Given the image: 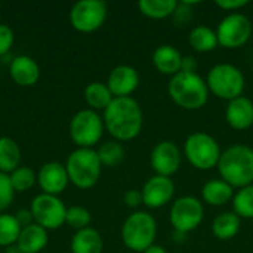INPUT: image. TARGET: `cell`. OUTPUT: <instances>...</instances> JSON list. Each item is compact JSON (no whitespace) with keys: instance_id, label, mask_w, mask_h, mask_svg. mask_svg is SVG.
Here are the masks:
<instances>
[{"instance_id":"obj_1","label":"cell","mask_w":253,"mask_h":253,"mask_svg":"<svg viewBox=\"0 0 253 253\" xmlns=\"http://www.w3.org/2000/svg\"><path fill=\"white\" fill-rule=\"evenodd\" d=\"M104 126L108 133L119 142L135 139L144 125L142 108L136 99L114 98L111 104L104 110Z\"/></svg>"},{"instance_id":"obj_2","label":"cell","mask_w":253,"mask_h":253,"mask_svg":"<svg viewBox=\"0 0 253 253\" xmlns=\"http://www.w3.org/2000/svg\"><path fill=\"white\" fill-rule=\"evenodd\" d=\"M221 179L233 188H243L253 184V148L236 144L222 151L218 162Z\"/></svg>"},{"instance_id":"obj_3","label":"cell","mask_w":253,"mask_h":253,"mask_svg":"<svg viewBox=\"0 0 253 253\" xmlns=\"http://www.w3.org/2000/svg\"><path fill=\"white\" fill-rule=\"evenodd\" d=\"M168 92L170 99L184 110H200L209 99L206 80L197 73L179 71L170 77Z\"/></svg>"},{"instance_id":"obj_4","label":"cell","mask_w":253,"mask_h":253,"mask_svg":"<svg viewBox=\"0 0 253 253\" xmlns=\"http://www.w3.org/2000/svg\"><path fill=\"white\" fill-rule=\"evenodd\" d=\"M65 169L73 185L82 190H87L96 185L99 181L102 165L95 150L77 148L68 156Z\"/></svg>"},{"instance_id":"obj_5","label":"cell","mask_w":253,"mask_h":253,"mask_svg":"<svg viewBox=\"0 0 253 253\" xmlns=\"http://www.w3.org/2000/svg\"><path fill=\"white\" fill-rule=\"evenodd\" d=\"M206 84L209 93H213L216 98L230 102L242 96L246 86V80L239 67L222 62L213 65L209 70L206 77Z\"/></svg>"},{"instance_id":"obj_6","label":"cell","mask_w":253,"mask_h":253,"mask_svg":"<svg viewBox=\"0 0 253 253\" xmlns=\"http://www.w3.org/2000/svg\"><path fill=\"white\" fill-rule=\"evenodd\" d=\"M157 236V222L153 215L147 212L130 213L122 227V240L132 252L144 253Z\"/></svg>"},{"instance_id":"obj_7","label":"cell","mask_w":253,"mask_h":253,"mask_svg":"<svg viewBox=\"0 0 253 253\" xmlns=\"http://www.w3.org/2000/svg\"><path fill=\"white\" fill-rule=\"evenodd\" d=\"M184 154L193 168L199 170H211L218 166L222 151L212 135L206 132H194L184 142Z\"/></svg>"},{"instance_id":"obj_8","label":"cell","mask_w":253,"mask_h":253,"mask_svg":"<svg viewBox=\"0 0 253 253\" xmlns=\"http://www.w3.org/2000/svg\"><path fill=\"white\" fill-rule=\"evenodd\" d=\"M104 129L102 117L90 108L80 110L70 122V136L79 148H92L98 144L102 138Z\"/></svg>"},{"instance_id":"obj_9","label":"cell","mask_w":253,"mask_h":253,"mask_svg":"<svg viewBox=\"0 0 253 253\" xmlns=\"http://www.w3.org/2000/svg\"><path fill=\"white\" fill-rule=\"evenodd\" d=\"M215 31L219 46L225 49H237L251 40L253 25L246 15L236 12L224 16Z\"/></svg>"},{"instance_id":"obj_10","label":"cell","mask_w":253,"mask_h":253,"mask_svg":"<svg viewBox=\"0 0 253 253\" xmlns=\"http://www.w3.org/2000/svg\"><path fill=\"white\" fill-rule=\"evenodd\" d=\"M205 218L203 203L193 196H184L176 199L172 203L169 219L176 231H182L185 234L199 228Z\"/></svg>"},{"instance_id":"obj_11","label":"cell","mask_w":253,"mask_h":253,"mask_svg":"<svg viewBox=\"0 0 253 253\" xmlns=\"http://www.w3.org/2000/svg\"><path fill=\"white\" fill-rule=\"evenodd\" d=\"M30 211L33 213L34 224L40 225L46 231L56 230L65 222L67 208L58 196L44 193L36 196L31 202Z\"/></svg>"},{"instance_id":"obj_12","label":"cell","mask_w":253,"mask_h":253,"mask_svg":"<svg viewBox=\"0 0 253 253\" xmlns=\"http://www.w3.org/2000/svg\"><path fill=\"white\" fill-rule=\"evenodd\" d=\"M107 19V4L101 0H80L70 10V22L80 33H93Z\"/></svg>"},{"instance_id":"obj_13","label":"cell","mask_w":253,"mask_h":253,"mask_svg":"<svg viewBox=\"0 0 253 253\" xmlns=\"http://www.w3.org/2000/svg\"><path fill=\"white\" fill-rule=\"evenodd\" d=\"M150 163L156 175L170 178L181 168L182 153L175 142L162 141L154 145L150 154Z\"/></svg>"},{"instance_id":"obj_14","label":"cell","mask_w":253,"mask_h":253,"mask_svg":"<svg viewBox=\"0 0 253 253\" xmlns=\"http://www.w3.org/2000/svg\"><path fill=\"white\" fill-rule=\"evenodd\" d=\"M142 203L148 209H159L166 206L175 194V184L172 178L154 175L144 184L142 190Z\"/></svg>"},{"instance_id":"obj_15","label":"cell","mask_w":253,"mask_h":253,"mask_svg":"<svg viewBox=\"0 0 253 253\" xmlns=\"http://www.w3.org/2000/svg\"><path fill=\"white\" fill-rule=\"evenodd\" d=\"M107 86L114 98H127L139 86V74L132 65H117L111 70Z\"/></svg>"},{"instance_id":"obj_16","label":"cell","mask_w":253,"mask_h":253,"mask_svg":"<svg viewBox=\"0 0 253 253\" xmlns=\"http://www.w3.org/2000/svg\"><path fill=\"white\" fill-rule=\"evenodd\" d=\"M37 182L44 194L58 196L67 188L70 178L64 165L58 162H49L40 168L37 173Z\"/></svg>"},{"instance_id":"obj_17","label":"cell","mask_w":253,"mask_h":253,"mask_svg":"<svg viewBox=\"0 0 253 253\" xmlns=\"http://www.w3.org/2000/svg\"><path fill=\"white\" fill-rule=\"evenodd\" d=\"M225 120L236 130H248L253 126V101L248 96H239L228 102Z\"/></svg>"},{"instance_id":"obj_18","label":"cell","mask_w":253,"mask_h":253,"mask_svg":"<svg viewBox=\"0 0 253 253\" xmlns=\"http://www.w3.org/2000/svg\"><path fill=\"white\" fill-rule=\"evenodd\" d=\"M10 79L22 87L34 86L40 77L39 64L28 55H19L12 59L9 68Z\"/></svg>"},{"instance_id":"obj_19","label":"cell","mask_w":253,"mask_h":253,"mask_svg":"<svg viewBox=\"0 0 253 253\" xmlns=\"http://www.w3.org/2000/svg\"><path fill=\"white\" fill-rule=\"evenodd\" d=\"M182 58L184 56L175 46L162 44L156 47V50L153 52V65L156 67L159 73L173 77L175 74L181 71Z\"/></svg>"},{"instance_id":"obj_20","label":"cell","mask_w":253,"mask_h":253,"mask_svg":"<svg viewBox=\"0 0 253 253\" xmlns=\"http://www.w3.org/2000/svg\"><path fill=\"white\" fill-rule=\"evenodd\" d=\"M15 245L22 253H40L47 245V231L37 224L24 227Z\"/></svg>"},{"instance_id":"obj_21","label":"cell","mask_w":253,"mask_h":253,"mask_svg":"<svg viewBox=\"0 0 253 253\" xmlns=\"http://www.w3.org/2000/svg\"><path fill=\"white\" fill-rule=\"evenodd\" d=\"M234 197V188L224 179L208 181L202 188V199L211 206H224Z\"/></svg>"},{"instance_id":"obj_22","label":"cell","mask_w":253,"mask_h":253,"mask_svg":"<svg viewBox=\"0 0 253 253\" xmlns=\"http://www.w3.org/2000/svg\"><path fill=\"white\" fill-rule=\"evenodd\" d=\"M102 237L92 227L77 231L71 240L73 253H102Z\"/></svg>"},{"instance_id":"obj_23","label":"cell","mask_w":253,"mask_h":253,"mask_svg":"<svg viewBox=\"0 0 253 253\" xmlns=\"http://www.w3.org/2000/svg\"><path fill=\"white\" fill-rule=\"evenodd\" d=\"M242 227V219L234 212H224L218 215L212 222V234L218 240H231L234 239Z\"/></svg>"},{"instance_id":"obj_24","label":"cell","mask_w":253,"mask_h":253,"mask_svg":"<svg viewBox=\"0 0 253 253\" xmlns=\"http://www.w3.org/2000/svg\"><path fill=\"white\" fill-rule=\"evenodd\" d=\"M21 166V148L9 136L0 138V172L12 173Z\"/></svg>"},{"instance_id":"obj_25","label":"cell","mask_w":253,"mask_h":253,"mask_svg":"<svg viewBox=\"0 0 253 253\" xmlns=\"http://www.w3.org/2000/svg\"><path fill=\"white\" fill-rule=\"evenodd\" d=\"M188 43L196 52H200V53L212 52L218 46L216 31L206 25H197L190 31Z\"/></svg>"},{"instance_id":"obj_26","label":"cell","mask_w":253,"mask_h":253,"mask_svg":"<svg viewBox=\"0 0 253 253\" xmlns=\"http://www.w3.org/2000/svg\"><path fill=\"white\" fill-rule=\"evenodd\" d=\"M179 1L176 0H141L138 7L150 19H165L175 13Z\"/></svg>"},{"instance_id":"obj_27","label":"cell","mask_w":253,"mask_h":253,"mask_svg":"<svg viewBox=\"0 0 253 253\" xmlns=\"http://www.w3.org/2000/svg\"><path fill=\"white\" fill-rule=\"evenodd\" d=\"M84 99L90 107V110L96 111V110H105L111 104L114 96L108 89L107 83L92 82L84 89Z\"/></svg>"},{"instance_id":"obj_28","label":"cell","mask_w":253,"mask_h":253,"mask_svg":"<svg viewBox=\"0 0 253 253\" xmlns=\"http://www.w3.org/2000/svg\"><path fill=\"white\" fill-rule=\"evenodd\" d=\"M233 212L240 219H253V184L240 188L234 194Z\"/></svg>"},{"instance_id":"obj_29","label":"cell","mask_w":253,"mask_h":253,"mask_svg":"<svg viewBox=\"0 0 253 253\" xmlns=\"http://www.w3.org/2000/svg\"><path fill=\"white\" fill-rule=\"evenodd\" d=\"M22 227L13 215L0 213V246L9 248L18 242Z\"/></svg>"},{"instance_id":"obj_30","label":"cell","mask_w":253,"mask_h":253,"mask_svg":"<svg viewBox=\"0 0 253 253\" xmlns=\"http://www.w3.org/2000/svg\"><path fill=\"white\" fill-rule=\"evenodd\" d=\"M96 153H98L101 165L107 168H114L119 163H122V160L125 159V148L116 139L105 141Z\"/></svg>"},{"instance_id":"obj_31","label":"cell","mask_w":253,"mask_h":253,"mask_svg":"<svg viewBox=\"0 0 253 253\" xmlns=\"http://www.w3.org/2000/svg\"><path fill=\"white\" fill-rule=\"evenodd\" d=\"M9 179H10V184H12L15 193L16 191L22 193V191H28L34 187V184L37 182V175L34 173V170L31 168L19 166L9 175Z\"/></svg>"},{"instance_id":"obj_32","label":"cell","mask_w":253,"mask_h":253,"mask_svg":"<svg viewBox=\"0 0 253 253\" xmlns=\"http://www.w3.org/2000/svg\"><path fill=\"white\" fill-rule=\"evenodd\" d=\"M92 221V216H90V212L86 209V208H82V206H71L67 209V215H65V222L76 228L77 231L80 230H84L89 227Z\"/></svg>"},{"instance_id":"obj_33","label":"cell","mask_w":253,"mask_h":253,"mask_svg":"<svg viewBox=\"0 0 253 253\" xmlns=\"http://www.w3.org/2000/svg\"><path fill=\"white\" fill-rule=\"evenodd\" d=\"M13 194H15V190L10 184L9 175L0 172V213L10 206L13 200Z\"/></svg>"},{"instance_id":"obj_34","label":"cell","mask_w":253,"mask_h":253,"mask_svg":"<svg viewBox=\"0 0 253 253\" xmlns=\"http://www.w3.org/2000/svg\"><path fill=\"white\" fill-rule=\"evenodd\" d=\"M13 44V31L9 25L0 24V56L7 53Z\"/></svg>"},{"instance_id":"obj_35","label":"cell","mask_w":253,"mask_h":253,"mask_svg":"<svg viewBox=\"0 0 253 253\" xmlns=\"http://www.w3.org/2000/svg\"><path fill=\"white\" fill-rule=\"evenodd\" d=\"M215 4L230 13H236L239 9H243L245 6L249 4V0H216Z\"/></svg>"},{"instance_id":"obj_36","label":"cell","mask_w":253,"mask_h":253,"mask_svg":"<svg viewBox=\"0 0 253 253\" xmlns=\"http://www.w3.org/2000/svg\"><path fill=\"white\" fill-rule=\"evenodd\" d=\"M173 15H175V19H176V22L179 25H185L190 21V18H191V6L187 4L182 0V3L178 4V7H176V10H175Z\"/></svg>"},{"instance_id":"obj_37","label":"cell","mask_w":253,"mask_h":253,"mask_svg":"<svg viewBox=\"0 0 253 253\" xmlns=\"http://www.w3.org/2000/svg\"><path fill=\"white\" fill-rule=\"evenodd\" d=\"M123 200H125V205L127 208H130V209H136L141 205H144L142 203V193H141V190H129L125 194Z\"/></svg>"},{"instance_id":"obj_38","label":"cell","mask_w":253,"mask_h":253,"mask_svg":"<svg viewBox=\"0 0 253 253\" xmlns=\"http://www.w3.org/2000/svg\"><path fill=\"white\" fill-rule=\"evenodd\" d=\"M15 218H16V221L19 222V225L24 228V227H28V225H31V224H34L33 221V213H31V211H27V209H22V211H19L16 215H15Z\"/></svg>"},{"instance_id":"obj_39","label":"cell","mask_w":253,"mask_h":253,"mask_svg":"<svg viewBox=\"0 0 253 253\" xmlns=\"http://www.w3.org/2000/svg\"><path fill=\"white\" fill-rule=\"evenodd\" d=\"M196 68H197V61L194 56L191 55H187L182 58V67H181V71H185V73H196Z\"/></svg>"},{"instance_id":"obj_40","label":"cell","mask_w":253,"mask_h":253,"mask_svg":"<svg viewBox=\"0 0 253 253\" xmlns=\"http://www.w3.org/2000/svg\"><path fill=\"white\" fill-rule=\"evenodd\" d=\"M144 253H169L166 251V248L160 246V245H151Z\"/></svg>"},{"instance_id":"obj_41","label":"cell","mask_w":253,"mask_h":253,"mask_svg":"<svg viewBox=\"0 0 253 253\" xmlns=\"http://www.w3.org/2000/svg\"><path fill=\"white\" fill-rule=\"evenodd\" d=\"M173 240H175L176 243H182V242H185V240H187V234H185V233H182V231H176V230H173Z\"/></svg>"},{"instance_id":"obj_42","label":"cell","mask_w":253,"mask_h":253,"mask_svg":"<svg viewBox=\"0 0 253 253\" xmlns=\"http://www.w3.org/2000/svg\"><path fill=\"white\" fill-rule=\"evenodd\" d=\"M6 253H22V252H21V249H19L16 245H12V246L6 248Z\"/></svg>"}]
</instances>
